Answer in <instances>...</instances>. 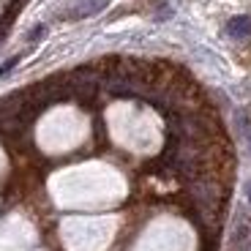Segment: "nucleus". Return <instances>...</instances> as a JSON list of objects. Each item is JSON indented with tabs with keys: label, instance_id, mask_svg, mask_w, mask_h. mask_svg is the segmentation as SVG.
Masks as SVG:
<instances>
[{
	"label": "nucleus",
	"instance_id": "obj_2",
	"mask_svg": "<svg viewBox=\"0 0 251 251\" xmlns=\"http://www.w3.org/2000/svg\"><path fill=\"white\" fill-rule=\"evenodd\" d=\"M19 63V55H14V57H8L6 63H3V66H0V79H3V76H8L14 71V66H17Z\"/></svg>",
	"mask_w": 251,
	"mask_h": 251
},
{
	"label": "nucleus",
	"instance_id": "obj_1",
	"mask_svg": "<svg viewBox=\"0 0 251 251\" xmlns=\"http://www.w3.org/2000/svg\"><path fill=\"white\" fill-rule=\"evenodd\" d=\"M249 33H251V19L249 17H235L232 22H229V36L246 38Z\"/></svg>",
	"mask_w": 251,
	"mask_h": 251
},
{
	"label": "nucleus",
	"instance_id": "obj_3",
	"mask_svg": "<svg viewBox=\"0 0 251 251\" xmlns=\"http://www.w3.org/2000/svg\"><path fill=\"white\" fill-rule=\"evenodd\" d=\"M44 33H47V27H44V25H36V27H33V33H30L27 38H30V41H36V38H41Z\"/></svg>",
	"mask_w": 251,
	"mask_h": 251
},
{
	"label": "nucleus",
	"instance_id": "obj_4",
	"mask_svg": "<svg viewBox=\"0 0 251 251\" xmlns=\"http://www.w3.org/2000/svg\"><path fill=\"white\" fill-rule=\"evenodd\" d=\"M249 200H251V191H249Z\"/></svg>",
	"mask_w": 251,
	"mask_h": 251
}]
</instances>
